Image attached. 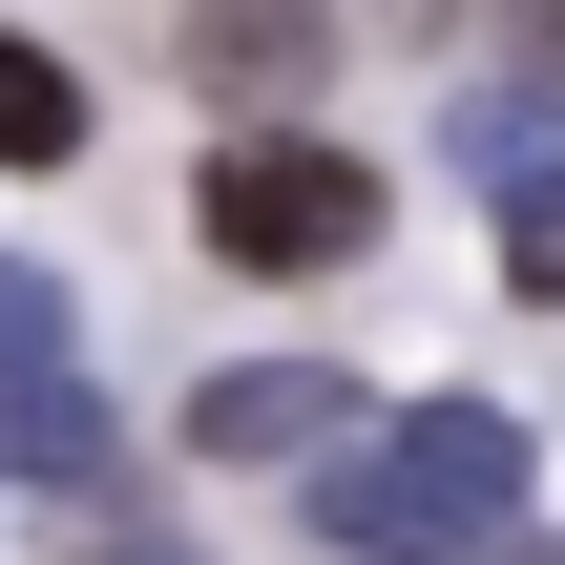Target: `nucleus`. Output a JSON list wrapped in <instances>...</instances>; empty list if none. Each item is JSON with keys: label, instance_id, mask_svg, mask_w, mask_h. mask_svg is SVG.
I'll return each instance as SVG.
<instances>
[{"label": "nucleus", "instance_id": "3", "mask_svg": "<svg viewBox=\"0 0 565 565\" xmlns=\"http://www.w3.org/2000/svg\"><path fill=\"white\" fill-rule=\"evenodd\" d=\"M356 440H377V398L315 377V356H231V377L189 398V461H231V482H252V461H356Z\"/></svg>", "mask_w": 565, "mask_h": 565}, {"label": "nucleus", "instance_id": "4", "mask_svg": "<svg viewBox=\"0 0 565 565\" xmlns=\"http://www.w3.org/2000/svg\"><path fill=\"white\" fill-rule=\"evenodd\" d=\"M0 482H42L63 524H105V482H126V440H105V398H84L63 356H0Z\"/></svg>", "mask_w": 565, "mask_h": 565}, {"label": "nucleus", "instance_id": "9", "mask_svg": "<svg viewBox=\"0 0 565 565\" xmlns=\"http://www.w3.org/2000/svg\"><path fill=\"white\" fill-rule=\"evenodd\" d=\"M105 565H189V524H105Z\"/></svg>", "mask_w": 565, "mask_h": 565}, {"label": "nucleus", "instance_id": "6", "mask_svg": "<svg viewBox=\"0 0 565 565\" xmlns=\"http://www.w3.org/2000/svg\"><path fill=\"white\" fill-rule=\"evenodd\" d=\"M0 168H84V63L0 21Z\"/></svg>", "mask_w": 565, "mask_h": 565}, {"label": "nucleus", "instance_id": "10", "mask_svg": "<svg viewBox=\"0 0 565 565\" xmlns=\"http://www.w3.org/2000/svg\"><path fill=\"white\" fill-rule=\"evenodd\" d=\"M503 565H565V545H503Z\"/></svg>", "mask_w": 565, "mask_h": 565}, {"label": "nucleus", "instance_id": "7", "mask_svg": "<svg viewBox=\"0 0 565 565\" xmlns=\"http://www.w3.org/2000/svg\"><path fill=\"white\" fill-rule=\"evenodd\" d=\"M503 273H524V315H565V147L503 168Z\"/></svg>", "mask_w": 565, "mask_h": 565}, {"label": "nucleus", "instance_id": "1", "mask_svg": "<svg viewBox=\"0 0 565 565\" xmlns=\"http://www.w3.org/2000/svg\"><path fill=\"white\" fill-rule=\"evenodd\" d=\"M315 545H356V565H503L524 545V419H503V398L377 419V440L315 482Z\"/></svg>", "mask_w": 565, "mask_h": 565}, {"label": "nucleus", "instance_id": "5", "mask_svg": "<svg viewBox=\"0 0 565 565\" xmlns=\"http://www.w3.org/2000/svg\"><path fill=\"white\" fill-rule=\"evenodd\" d=\"M189 84L210 105H315L335 84V21L315 0H189Z\"/></svg>", "mask_w": 565, "mask_h": 565}, {"label": "nucleus", "instance_id": "2", "mask_svg": "<svg viewBox=\"0 0 565 565\" xmlns=\"http://www.w3.org/2000/svg\"><path fill=\"white\" fill-rule=\"evenodd\" d=\"M377 210H398V189H377L356 147H294V126H273V147H210V189H189V231H210L231 273H356Z\"/></svg>", "mask_w": 565, "mask_h": 565}, {"label": "nucleus", "instance_id": "8", "mask_svg": "<svg viewBox=\"0 0 565 565\" xmlns=\"http://www.w3.org/2000/svg\"><path fill=\"white\" fill-rule=\"evenodd\" d=\"M63 315H84V294H63V273H21V252H0V356H63Z\"/></svg>", "mask_w": 565, "mask_h": 565}]
</instances>
